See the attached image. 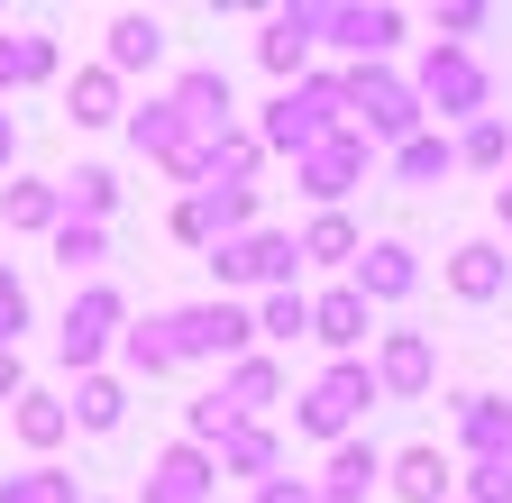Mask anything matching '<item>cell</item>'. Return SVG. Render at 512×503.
<instances>
[{
  "instance_id": "52a82bcc",
  "label": "cell",
  "mask_w": 512,
  "mask_h": 503,
  "mask_svg": "<svg viewBox=\"0 0 512 503\" xmlns=\"http://www.w3.org/2000/svg\"><path fill=\"white\" fill-rule=\"evenodd\" d=\"M119 330H128V293L92 275L74 302H64V321H55V357L74 366V375H101V357L119 348Z\"/></svg>"
},
{
  "instance_id": "ac0fdd59",
  "label": "cell",
  "mask_w": 512,
  "mask_h": 503,
  "mask_svg": "<svg viewBox=\"0 0 512 503\" xmlns=\"http://www.w3.org/2000/svg\"><path fill=\"white\" fill-rule=\"evenodd\" d=\"M348 284L366 293V311H375V302H403V293L421 284V257H412V247H403V238H375V247H366V257L348 266Z\"/></svg>"
},
{
  "instance_id": "484cf974",
  "label": "cell",
  "mask_w": 512,
  "mask_h": 503,
  "mask_svg": "<svg viewBox=\"0 0 512 503\" xmlns=\"http://www.w3.org/2000/svg\"><path fill=\"white\" fill-rule=\"evenodd\" d=\"M448 174H458V138L448 129H421V138L394 147V183L403 193H430V183H448Z\"/></svg>"
},
{
  "instance_id": "60d3db41",
  "label": "cell",
  "mask_w": 512,
  "mask_h": 503,
  "mask_svg": "<svg viewBox=\"0 0 512 503\" xmlns=\"http://www.w3.org/2000/svg\"><path fill=\"white\" fill-rule=\"evenodd\" d=\"M28 394V366H19V348H0V403H19Z\"/></svg>"
},
{
  "instance_id": "e0dca14e",
  "label": "cell",
  "mask_w": 512,
  "mask_h": 503,
  "mask_svg": "<svg viewBox=\"0 0 512 503\" xmlns=\"http://www.w3.org/2000/svg\"><path fill=\"white\" fill-rule=\"evenodd\" d=\"M101 65H110L119 83L147 74V65H165V19H156V10H119L110 37H101Z\"/></svg>"
},
{
  "instance_id": "8992f818",
  "label": "cell",
  "mask_w": 512,
  "mask_h": 503,
  "mask_svg": "<svg viewBox=\"0 0 512 503\" xmlns=\"http://www.w3.org/2000/svg\"><path fill=\"white\" fill-rule=\"evenodd\" d=\"M412 92H421V110L439 119V129H448V119H467V129H476V119H494V74L476 65L467 46H439V37H430V55L412 65Z\"/></svg>"
},
{
  "instance_id": "3957f363",
  "label": "cell",
  "mask_w": 512,
  "mask_h": 503,
  "mask_svg": "<svg viewBox=\"0 0 512 503\" xmlns=\"http://www.w3.org/2000/svg\"><path fill=\"white\" fill-rule=\"evenodd\" d=\"M339 92H348V119L394 156L403 138H421L430 129V110H421V92H412V74H394V65H348L339 74Z\"/></svg>"
},
{
  "instance_id": "8d00e7d4",
  "label": "cell",
  "mask_w": 512,
  "mask_h": 503,
  "mask_svg": "<svg viewBox=\"0 0 512 503\" xmlns=\"http://www.w3.org/2000/svg\"><path fill=\"white\" fill-rule=\"evenodd\" d=\"M229 430H238V412L220 403V385L183 403V439H192V449H220V439H229Z\"/></svg>"
},
{
  "instance_id": "2e32d148",
  "label": "cell",
  "mask_w": 512,
  "mask_h": 503,
  "mask_svg": "<svg viewBox=\"0 0 512 503\" xmlns=\"http://www.w3.org/2000/svg\"><path fill=\"white\" fill-rule=\"evenodd\" d=\"M220 403L238 412V421H266L275 403H284V357H238V366H220Z\"/></svg>"
},
{
  "instance_id": "7bdbcfd3",
  "label": "cell",
  "mask_w": 512,
  "mask_h": 503,
  "mask_svg": "<svg viewBox=\"0 0 512 503\" xmlns=\"http://www.w3.org/2000/svg\"><path fill=\"white\" fill-rule=\"evenodd\" d=\"M494 220H503V229H512V174H503V193H494Z\"/></svg>"
},
{
  "instance_id": "d6986e66",
  "label": "cell",
  "mask_w": 512,
  "mask_h": 503,
  "mask_svg": "<svg viewBox=\"0 0 512 503\" xmlns=\"http://www.w3.org/2000/svg\"><path fill=\"white\" fill-rule=\"evenodd\" d=\"M55 65H64V46L46 28H0V92H37L55 83Z\"/></svg>"
},
{
  "instance_id": "9a60e30c",
  "label": "cell",
  "mask_w": 512,
  "mask_h": 503,
  "mask_svg": "<svg viewBox=\"0 0 512 503\" xmlns=\"http://www.w3.org/2000/svg\"><path fill=\"white\" fill-rule=\"evenodd\" d=\"M384 485H394L403 503H458V458H439L430 439H412V449L384 458Z\"/></svg>"
},
{
  "instance_id": "e575fe53",
  "label": "cell",
  "mask_w": 512,
  "mask_h": 503,
  "mask_svg": "<svg viewBox=\"0 0 512 503\" xmlns=\"http://www.w3.org/2000/svg\"><path fill=\"white\" fill-rule=\"evenodd\" d=\"M256 339H275V348L311 339V293H256Z\"/></svg>"
},
{
  "instance_id": "d6a6232c",
  "label": "cell",
  "mask_w": 512,
  "mask_h": 503,
  "mask_svg": "<svg viewBox=\"0 0 512 503\" xmlns=\"http://www.w3.org/2000/svg\"><path fill=\"white\" fill-rule=\"evenodd\" d=\"M357 257H366V238H357L348 211H320V220L302 229V266H357Z\"/></svg>"
},
{
  "instance_id": "8fae6325",
  "label": "cell",
  "mask_w": 512,
  "mask_h": 503,
  "mask_svg": "<svg viewBox=\"0 0 512 503\" xmlns=\"http://www.w3.org/2000/svg\"><path fill=\"white\" fill-rule=\"evenodd\" d=\"M311 46H320V0H293V10H266V28H256V65H266L275 83H302L311 74Z\"/></svg>"
},
{
  "instance_id": "d590c367",
  "label": "cell",
  "mask_w": 512,
  "mask_h": 503,
  "mask_svg": "<svg viewBox=\"0 0 512 503\" xmlns=\"http://www.w3.org/2000/svg\"><path fill=\"white\" fill-rule=\"evenodd\" d=\"M458 165H476V174H512V129L503 119H476V129H458Z\"/></svg>"
},
{
  "instance_id": "836d02e7",
  "label": "cell",
  "mask_w": 512,
  "mask_h": 503,
  "mask_svg": "<svg viewBox=\"0 0 512 503\" xmlns=\"http://www.w3.org/2000/svg\"><path fill=\"white\" fill-rule=\"evenodd\" d=\"M119 366L147 375V385H156V375H174V339H165V321H128V330H119Z\"/></svg>"
},
{
  "instance_id": "4316f807",
  "label": "cell",
  "mask_w": 512,
  "mask_h": 503,
  "mask_svg": "<svg viewBox=\"0 0 512 503\" xmlns=\"http://www.w3.org/2000/svg\"><path fill=\"white\" fill-rule=\"evenodd\" d=\"M119 129H128V147H138L147 165H174V156L192 147V129H183V119H174V101H138V110H128V119H119Z\"/></svg>"
},
{
  "instance_id": "f35d334b",
  "label": "cell",
  "mask_w": 512,
  "mask_h": 503,
  "mask_svg": "<svg viewBox=\"0 0 512 503\" xmlns=\"http://www.w3.org/2000/svg\"><path fill=\"white\" fill-rule=\"evenodd\" d=\"M19 330H28V284L0 266V348H19Z\"/></svg>"
},
{
  "instance_id": "4fadbf2b",
  "label": "cell",
  "mask_w": 512,
  "mask_h": 503,
  "mask_svg": "<svg viewBox=\"0 0 512 503\" xmlns=\"http://www.w3.org/2000/svg\"><path fill=\"white\" fill-rule=\"evenodd\" d=\"M165 101H174V119H183L192 138H229V129H238V92H229L220 65H183Z\"/></svg>"
},
{
  "instance_id": "b9f144b4",
  "label": "cell",
  "mask_w": 512,
  "mask_h": 503,
  "mask_svg": "<svg viewBox=\"0 0 512 503\" xmlns=\"http://www.w3.org/2000/svg\"><path fill=\"white\" fill-rule=\"evenodd\" d=\"M10 156H19V119L0 110V174H10Z\"/></svg>"
},
{
  "instance_id": "9c48e42d",
  "label": "cell",
  "mask_w": 512,
  "mask_h": 503,
  "mask_svg": "<svg viewBox=\"0 0 512 503\" xmlns=\"http://www.w3.org/2000/svg\"><path fill=\"white\" fill-rule=\"evenodd\" d=\"M366 174H375V138L348 119V129H339L330 147H311V156L293 165V193H302V202H320V211H339V202L357 193Z\"/></svg>"
},
{
  "instance_id": "ba28073f",
  "label": "cell",
  "mask_w": 512,
  "mask_h": 503,
  "mask_svg": "<svg viewBox=\"0 0 512 503\" xmlns=\"http://www.w3.org/2000/svg\"><path fill=\"white\" fill-rule=\"evenodd\" d=\"M403 10L394 0H320V46H339L348 65H384V55L403 46Z\"/></svg>"
},
{
  "instance_id": "ffe728a7",
  "label": "cell",
  "mask_w": 512,
  "mask_h": 503,
  "mask_svg": "<svg viewBox=\"0 0 512 503\" xmlns=\"http://www.w3.org/2000/svg\"><path fill=\"white\" fill-rule=\"evenodd\" d=\"M366 321H375V311H366L357 284H330V293L311 302V339L330 348V357H357V348H366Z\"/></svg>"
},
{
  "instance_id": "83f0119b",
  "label": "cell",
  "mask_w": 512,
  "mask_h": 503,
  "mask_svg": "<svg viewBox=\"0 0 512 503\" xmlns=\"http://www.w3.org/2000/svg\"><path fill=\"white\" fill-rule=\"evenodd\" d=\"M64 412H74V430L110 439V430L128 421V385H119V375H74V394H64Z\"/></svg>"
},
{
  "instance_id": "7a4b0ae2",
  "label": "cell",
  "mask_w": 512,
  "mask_h": 503,
  "mask_svg": "<svg viewBox=\"0 0 512 503\" xmlns=\"http://www.w3.org/2000/svg\"><path fill=\"white\" fill-rule=\"evenodd\" d=\"M156 321H165V339H174V366H202V357L238 366V357H256V302L202 293V302H183V311H156Z\"/></svg>"
},
{
  "instance_id": "7402d4cb",
  "label": "cell",
  "mask_w": 512,
  "mask_h": 503,
  "mask_svg": "<svg viewBox=\"0 0 512 503\" xmlns=\"http://www.w3.org/2000/svg\"><path fill=\"white\" fill-rule=\"evenodd\" d=\"M220 476H247V485H266V476H284V439H275V421H238L229 439H220Z\"/></svg>"
},
{
  "instance_id": "74e56055",
  "label": "cell",
  "mask_w": 512,
  "mask_h": 503,
  "mask_svg": "<svg viewBox=\"0 0 512 503\" xmlns=\"http://www.w3.org/2000/svg\"><path fill=\"white\" fill-rule=\"evenodd\" d=\"M458 503H512V467H458Z\"/></svg>"
},
{
  "instance_id": "ab89813d",
  "label": "cell",
  "mask_w": 512,
  "mask_h": 503,
  "mask_svg": "<svg viewBox=\"0 0 512 503\" xmlns=\"http://www.w3.org/2000/svg\"><path fill=\"white\" fill-rule=\"evenodd\" d=\"M485 28V10H476V0H448V10H439V46H467Z\"/></svg>"
},
{
  "instance_id": "5bb4252c",
  "label": "cell",
  "mask_w": 512,
  "mask_h": 503,
  "mask_svg": "<svg viewBox=\"0 0 512 503\" xmlns=\"http://www.w3.org/2000/svg\"><path fill=\"white\" fill-rule=\"evenodd\" d=\"M458 458L467 467H512V403L503 394H458Z\"/></svg>"
},
{
  "instance_id": "5b68a950",
  "label": "cell",
  "mask_w": 512,
  "mask_h": 503,
  "mask_svg": "<svg viewBox=\"0 0 512 503\" xmlns=\"http://www.w3.org/2000/svg\"><path fill=\"white\" fill-rule=\"evenodd\" d=\"M375 403H384V394H375V366H366V357H330V366H320V385L293 403V430L339 449V439H357V421H366Z\"/></svg>"
},
{
  "instance_id": "603a6c76",
  "label": "cell",
  "mask_w": 512,
  "mask_h": 503,
  "mask_svg": "<svg viewBox=\"0 0 512 503\" xmlns=\"http://www.w3.org/2000/svg\"><path fill=\"white\" fill-rule=\"evenodd\" d=\"M503 284H512V257H503L494 238H467V247H448V293H458V302H494Z\"/></svg>"
},
{
  "instance_id": "277c9868",
  "label": "cell",
  "mask_w": 512,
  "mask_h": 503,
  "mask_svg": "<svg viewBox=\"0 0 512 503\" xmlns=\"http://www.w3.org/2000/svg\"><path fill=\"white\" fill-rule=\"evenodd\" d=\"M293 275H302V238L293 229H266L256 220L247 238H220L211 247V284L238 302V293H293Z\"/></svg>"
},
{
  "instance_id": "7c38bea8",
  "label": "cell",
  "mask_w": 512,
  "mask_h": 503,
  "mask_svg": "<svg viewBox=\"0 0 512 503\" xmlns=\"http://www.w3.org/2000/svg\"><path fill=\"white\" fill-rule=\"evenodd\" d=\"M211 494H220V458L192 449V439L156 449L147 458V485H138V503H211Z\"/></svg>"
},
{
  "instance_id": "4dcf8cb0",
  "label": "cell",
  "mask_w": 512,
  "mask_h": 503,
  "mask_svg": "<svg viewBox=\"0 0 512 503\" xmlns=\"http://www.w3.org/2000/svg\"><path fill=\"white\" fill-rule=\"evenodd\" d=\"M46 257H55L64 275H101V266H110V229H101V220H55Z\"/></svg>"
},
{
  "instance_id": "f1b7e54d",
  "label": "cell",
  "mask_w": 512,
  "mask_h": 503,
  "mask_svg": "<svg viewBox=\"0 0 512 503\" xmlns=\"http://www.w3.org/2000/svg\"><path fill=\"white\" fill-rule=\"evenodd\" d=\"M55 193H64V220H101V229H110L119 174H110V165H74V174H55Z\"/></svg>"
},
{
  "instance_id": "f546056e",
  "label": "cell",
  "mask_w": 512,
  "mask_h": 503,
  "mask_svg": "<svg viewBox=\"0 0 512 503\" xmlns=\"http://www.w3.org/2000/svg\"><path fill=\"white\" fill-rule=\"evenodd\" d=\"M0 503H92V494H83V476H74V467L37 458V467H19V476H0Z\"/></svg>"
},
{
  "instance_id": "d4e9b609",
  "label": "cell",
  "mask_w": 512,
  "mask_h": 503,
  "mask_svg": "<svg viewBox=\"0 0 512 503\" xmlns=\"http://www.w3.org/2000/svg\"><path fill=\"white\" fill-rule=\"evenodd\" d=\"M375 485H384V449H375V439H339L330 467H320V494H330V503H366Z\"/></svg>"
},
{
  "instance_id": "30bf717a",
  "label": "cell",
  "mask_w": 512,
  "mask_h": 503,
  "mask_svg": "<svg viewBox=\"0 0 512 503\" xmlns=\"http://www.w3.org/2000/svg\"><path fill=\"white\" fill-rule=\"evenodd\" d=\"M430 385H439L430 330H384V339H375V394H384V403H421Z\"/></svg>"
},
{
  "instance_id": "cb8c5ba5",
  "label": "cell",
  "mask_w": 512,
  "mask_h": 503,
  "mask_svg": "<svg viewBox=\"0 0 512 503\" xmlns=\"http://www.w3.org/2000/svg\"><path fill=\"white\" fill-rule=\"evenodd\" d=\"M64 119H74V129H119V119H128L119 74H110V65H83L74 83H64Z\"/></svg>"
},
{
  "instance_id": "1f68e13d",
  "label": "cell",
  "mask_w": 512,
  "mask_h": 503,
  "mask_svg": "<svg viewBox=\"0 0 512 503\" xmlns=\"http://www.w3.org/2000/svg\"><path fill=\"white\" fill-rule=\"evenodd\" d=\"M10 421H19V439H28L37 458H46V449H64V439H74V412H64V394H37V385L19 394V412H10Z\"/></svg>"
},
{
  "instance_id": "6da1fadb",
  "label": "cell",
  "mask_w": 512,
  "mask_h": 503,
  "mask_svg": "<svg viewBox=\"0 0 512 503\" xmlns=\"http://www.w3.org/2000/svg\"><path fill=\"white\" fill-rule=\"evenodd\" d=\"M348 129V92H339V74H302V83H284L275 101H266V119H256V147L266 156H311V147H330Z\"/></svg>"
},
{
  "instance_id": "44dd1931",
  "label": "cell",
  "mask_w": 512,
  "mask_h": 503,
  "mask_svg": "<svg viewBox=\"0 0 512 503\" xmlns=\"http://www.w3.org/2000/svg\"><path fill=\"white\" fill-rule=\"evenodd\" d=\"M55 220H64V193L46 174H10L0 183V229H19V238H55Z\"/></svg>"
}]
</instances>
